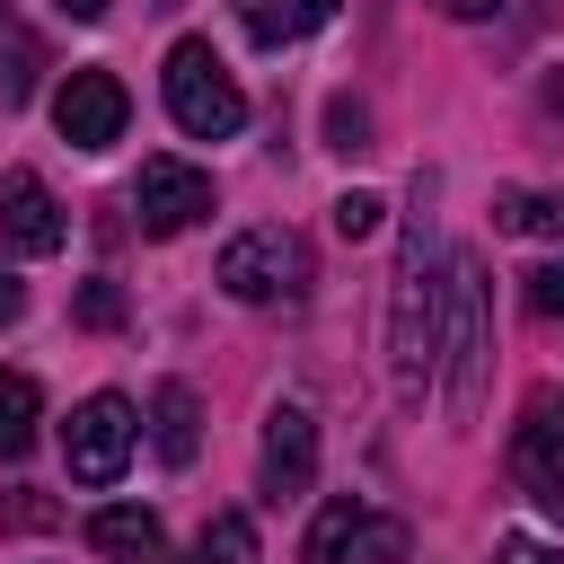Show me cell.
Listing matches in <instances>:
<instances>
[{
  "instance_id": "6da1fadb",
  "label": "cell",
  "mask_w": 564,
  "mask_h": 564,
  "mask_svg": "<svg viewBox=\"0 0 564 564\" xmlns=\"http://www.w3.org/2000/svg\"><path fill=\"white\" fill-rule=\"evenodd\" d=\"M449 247H441V220L432 203L414 194V220H405V247H397V291H388V379L397 397H423L432 370H441V300H449Z\"/></svg>"
},
{
  "instance_id": "7a4b0ae2",
  "label": "cell",
  "mask_w": 564,
  "mask_h": 564,
  "mask_svg": "<svg viewBox=\"0 0 564 564\" xmlns=\"http://www.w3.org/2000/svg\"><path fill=\"white\" fill-rule=\"evenodd\" d=\"M441 397L458 423H476L485 405V370H494V308H485V264L449 256V300H441Z\"/></svg>"
},
{
  "instance_id": "3957f363",
  "label": "cell",
  "mask_w": 564,
  "mask_h": 564,
  "mask_svg": "<svg viewBox=\"0 0 564 564\" xmlns=\"http://www.w3.org/2000/svg\"><path fill=\"white\" fill-rule=\"evenodd\" d=\"M159 88H167V115H176V132H194V141H229V132L247 123V88L229 79V62H220L203 35L167 44V70H159Z\"/></svg>"
},
{
  "instance_id": "277c9868",
  "label": "cell",
  "mask_w": 564,
  "mask_h": 564,
  "mask_svg": "<svg viewBox=\"0 0 564 564\" xmlns=\"http://www.w3.org/2000/svg\"><path fill=\"white\" fill-rule=\"evenodd\" d=\"M212 282H220L229 300H247V308L300 300V291H308V238H300V229H238V238L220 247Z\"/></svg>"
},
{
  "instance_id": "5b68a950",
  "label": "cell",
  "mask_w": 564,
  "mask_h": 564,
  "mask_svg": "<svg viewBox=\"0 0 564 564\" xmlns=\"http://www.w3.org/2000/svg\"><path fill=\"white\" fill-rule=\"evenodd\" d=\"M132 441H141L132 397H115V388L79 397L70 423H62V467H70V485H115V476L132 467Z\"/></svg>"
},
{
  "instance_id": "8992f818",
  "label": "cell",
  "mask_w": 564,
  "mask_h": 564,
  "mask_svg": "<svg viewBox=\"0 0 564 564\" xmlns=\"http://www.w3.org/2000/svg\"><path fill=\"white\" fill-rule=\"evenodd\" d=\"M511 476L529 485V502L564 511V388H529L511 423Z\"/></svg>"
},
{
  "instance_id": "52a82bcc",
  "label": "cell",
  "mask_w": 564,
  "mask_h": 564,
  "mask_svg": "<svg viewBox=\"0 0 564 564\" xmlns=\"http://www.w3.org/2000/svg\"><path fill=\"white\" fill-rule=\"evenodd\" d=\"M123 115H132V97H123L115 70H70V79L53 88V132H62L70 150H115V141H123Z\"/></svg>"
},
{
  "instance_id": "ba28073f",
  "label": "cell",
  "mask_w": 564,
  "mask_h": 564,
  "mask_svg": "<svg viewBox=\"0 0 564 564\" xmlns=\"http://www.w3.org/2000/svg\"><path fill=\"white\" fill-rule=\"evenodd\" d=\"M317 485V423H308V405H273L264 414V458H256V494L282 511V502H300Z\"/></svg>"
},
{
  "instance_id": "9c48e42d",
  "label": "cell",
  "mask_w": 564,
  "mask_h": 564,
  "mask_svg": "<svg viewBox=\"0 0 564 564\" xmlns=\"http://www.w3.org/2000/svg\"><path fill=\"white\" fill-rule=\"evenodd\" d=\"M132 212H141L150 238H176V229H194V220L212 212V176L185 167V159H141V176H132Z\"/></svg>"
},
{
  "instance_id": "30bf717a",
  "label": "cell",
  "mask_w": 564,
  "mask_h": 564,
  "mask_svg": "<svg viewBox=\"0 0 564 564\" xmlns=\"http://www.w3.org/2000/svg\"><path fill=\"white\" fill-rule=\"evenodd\" d=\"M0 238H9L18 256H62L70 220H62V203H53V185H44L35 167H9V176H0Z\"/></svg>"
},
{
  "instance_id": "8fae6325",
  "label": "cell",
  "mask_w": 564,
  "mask_h": 564,
  "mask_svg": "<svg viewBox=\"0 0 564 564\" xmlns=\"http://www.w3.org/2000/svg\"><path fill=\"white\" fill-rule=\"evenodd\" d=\"M150 449H159L167 467H194V449H203V405H194L185 379H159V388H150Z\"/></svg>"
},
{
  "instance_id": "7c38bea8",
  "label": "cell",
  "mask_w": 564,
  "mask_h": 564,
  "mask_svg": "<svg viewBox=\"0 0 564 564\" xmlns=\"http://www.w3.org/2000/svg\"><path fill=\"white\" fill-rule=\"evenodd\" d=\"M229 9H238V26L256 44H300V35H317L335 18V0H229Z\"/></svg>"
},
{
  "instance_id": "4fadbf2b",
  "label": "cell",
  "mask_w": 564,
  "mask_h": 564,
  "mask_svg": "<svg viewBox=\"0 0 564 564\" xmlns=\"http://www.w3.org/2000/svg\"><path fill=\"white\" fill-rule=\"evenodd\" d=\"M88 546L97 555H159V511L150 502H106V511H88Z\"/></svg>"
},
{
  "instance_id": "5bb4252c",
  "label": "cell",
  "mask_w": 564,
  "mask_h": 564,
  "mask_svg": "<svg viewBox=\"0 0 564 564\" xmlns=\"http://www.w3.org/2000/svg\"><path fill=\"white\" fill-rule=\"evenodd\" d=\"M35 414H44L35 379L26 370H0V458H26L35 449Z\"/></svg>"
},
{
  "instance_id": "9a60e30c",
  "label": "cell",
  "mask_w": 564,
  "mask_h": 564,
  "mask_svg": "<svg viewBox=\"0 0 564 564\" xmlns=\"http://www.w3.org/2000/svg\"><path fill=\"white\" fill-rule=\"evenodd\" d=\"M361 511H370V502L335 494V502L308 520V546H300V555H308V564H352V529H361Z\"/></svg>"
},
{
  "instance_id": "2e32d148",
  "label": "cell",
  "mask_w": 564,
  "mask_h": 564,
  "mask_svg": "<svg viewBox=\"0 0 564 564\" xmlns=\"http://www.w3.org/2000/svg\"><path fill=\"white\" fill-rule=\"evenodd\" d=\"M494 220H502L511 238H546V247H564V194H494Z\"/></svg>"
},
{
  "instance_id": "e0dca14e",
  "label": "cell",
  "mask_w": 564,
  "mask_h": 564,
  "mask_svg": "<svg viewBox=\"0 0 564 564\" xmlns=\"http://www.w3.org/2000/svg\"><path fill=\"white\" fill-rule=\"evenodd\" d=\"M194 564H256V520L247 511H212L194 538Z\"/></svg>"
},
{
  "instance_id": "ac0fdd59",
  "label": "cell",
  "mask_w": 564,
  "mask_h": 564,
  "mask_svg": "<svg viewBox=\"0 0 564 564\" xmlns=\"http://www.w3.org/2000/svg\"><path fill=\"white\" fill-rule=\"evenodd\" d=\"M405 520H388V511H361V529H352V564H405Z\"/></svg>"
},
{
  "instance_id": "d6986e66",
  "label": "cell",
  "mask_w": 564,
  "mask_h": 564,
  "mask_svg": "<svg viewBox=\"0 0 564 564\" xmlns=\"http://www.w3.org/2000/svg\"><path fill=\"white\" fill-rule=\"evenodd\" d=\"M361 132H370V115H361L352 97H335V106H326V150H344V159H352V150H370Z\"/></svg>"
},
{
  "instance_id": "ffe728a7",
  "label": "cell",
  "mask_w": 564,
  "mask_h": 564,
  "mask_svg": "<svg viewBox=\"0 0 564 564\" xmlns=\"http://www.w3.org/2000/svg\"><path fill=\"white\" fill-rule=\"evenodd\" d=\"M379 220H388V203H379V194H361V185H352V194L335 203V229H344V238H370Z\"/></svg>"
},
{
  "instance_id": "44dd1931",
  "label": "cell",
  "mask_w": 564,
  "mask_h": 564,
  "mask_svg": "<svg viewBox=\"0 0 564 564\" xmlns=\"http://www.w3.org/2000/svg\"><path fill=\"white\" fill-rule=\"evenodd\" d=\"M79 317H88V326H123V291H115V282H88V291H79Z\"/></svg>"
},
{
  "instance_id": "7402d4cb",
  "label": "cell",
  "mask_w": 564,
  "mask_h": 564,
  "mask_svg": "<svg viewBox=\"0 0 564 564\" xmlns=\"http://www.w3.org/2000/svg\"><path fill=\"white\" fill-rule=\"evenodd\" d=\"M529 308L538 317H564V264H538L529 273Z\"/></svg>"
},
{
  "instance_id": "603a6c76",
  "label": "cell",
  "mask_w": 564,
  "mask_h": 564,
  "mask_svg": "<svg viewBox=\"0 0 564 564\" xmlns=\"http://www.w3.org/2000/svg\"><path fill=\"white\" fill-rule=\"evenodd\" d=\"M494 564H564V555H555L546 538H502V546H494Z\"/></svg>"
},
{
  "instance_id": "cb8c5ba5",
  "label": "cell",
  "mask_w": 564,
  "mask_h": 564,
  "mask_svg": "<svg viewBox=\"0 0 564 564\" xmlns=\"http://www.w3.org/2000/svg\"><path fill=\"white\" fill-rule=\"evenodd\" d=\"M18 308H26V282H18V273H0V326H18Z\"/></svg>"
},
{
  "instance_id": "d4e9b609",
  "label": "cell",
  "mask_w": 564,
  "mask_h": 564,
  "mask_svg": "<svg viewBox=\"0 0 564 564\" xmlns=\"http://www.w3.org/2000/svg\"><path fill=\"white\" fill-rule=\"evenodd\" d=\"M53 9H62V18H79V26H97V18L115 9V0H53Z\"/></svg>"
},
{
  "instance_id": "484cf974",
  "label": "cell",
  "mask_w": 564,
  "mask_h": 564,
  "mask_svg": "<svg viewBox=\"0 0 564 564\" xmlns=\"http://www.w3.org/2000/svg\"><path fill=\"white\" fill-rule=\"evenodd\" d=\"M432 9H441V18H494L502 0H432Z\"/></svg>"
}]
</instances>
